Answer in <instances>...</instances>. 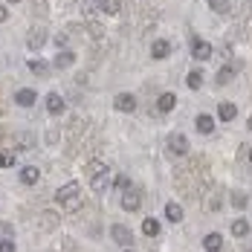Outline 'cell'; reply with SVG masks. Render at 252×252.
I'll list each match as a JSON object with an SVG mask.
<instances>
[{"label": "cell", "mask_w": 252, "mask_h": 252, "mask_svg": "<svg viewBox=\"0 0 252 252\" xmlns=\"http://www.w3.org/2000/svg\"><path fill=\"white\" fill-rule=\"evenodd\" d=\"M209 9L218 12V15H226L229 12V0H209Z\"/></svg>", "instance_id": "obj_26"}, {"label": "cell", "mask_w": 252, "mask_h": 252, "mask_svg": "<svg viewBox=\"0 0 252 252\" xmlns=\"http://www.w3.org/2000/svg\"><path fill=\"white\" fill-rule=\"evenodd\" d=\"M0 235H3L6 241H9V238L15 235V229H12V223H0Z\"/></svg>", "instance_id": "obj_32"}, {"label": "cell", "mask_w": 252, "mask_h": 252, "mask_svg": "<svg viewBox=\"0 0 252 252\" xmlns=\"http://www.w3.org/2000/svg\"><path fill=\"white\" fill-rule=\"evenodd\" d=\"M142 232H145L148 238H157V235H159V223H157L154 218H145V220H142Z\"/></svg>", "instance_id": "obj_25"}, {"label": "cell", "mask_w": 252, "mask_h": 252, "mask_svg": "<svg viewBox=\"0 0 252 252\" xmlns=\"http://www.w3.org/2000/svg\"><path fill=\"white\" fill-rule=\"evenodd\" d=\"M194 125H197L200 133H212V130H215V119H212L209 113H200V116L194 119Z\"/></svg>", "instance_id": "obj_19"}, {"label": "cell", "mask_w": 252, "mask_h": 252, "mask_svg": "<svg viewBox=\"0 0 252 252\" xmlns=\"http://www.w3.org/2000/svg\"><path fill=\"white\" fill-rule=\"evenodd\" d=\"M41 218H44V220H41V229H47V232L58 223V220H52V215H41Z\"/></svg>", "instance_id": "obj_31"}, {"label": "cell", "mask_w": 252, "mask_h": 252, "mask_svg": "<svg viewBox=\"0 0 252 252\" xmlns=\"http://www.w3.org/2000/svg\"><path fill=\"white\" fill-rule=\"evenodd\" d=\"M191 55H194L197 61H209V58L215 55V47H212L209 41H203V38H194V41H191Z\"/></svg>", "instance_id": "obj_2"}, {"label": "cell", "mask_w": 252, "mask_h": 252, "mask_svg": "<svg viewBox=\"0 0 252 252\" xmlns=\"http://www.w3.org/2000/svg\"><path fill=\"white\" fill-rule=\"evenodd\" d=\"M168 52H171V44H168L165 38H159V41H154L151 44V58H157V61L168 58Z\"/></svg>", "instance_id": "obj_10"}, {"label": "cell", "mask_w": 252, "mask_h": 252, "mask_svg": "<svg viewBox=\"0 0 252 252\" xmlns=\"http://www.w3.org/2000/svg\"><path fill=\"white\" fill-rule=\"evenodd\" d=\"M99 9L104 15H119V12H122V0H101Z\"/></svg>", "instance_id": "obj_21"}, {"label": "cell", "mask_w": 252, "mask_h": 252, "mask_svg": "<svg viewBox=\"0 0 252 252\" xmlns=\"http://www.w3.org/2000/svg\"><path fill=\"white\" fill-rule=\"evenodd\" d=\"M0 21H9V9H3V6H0Z\"/></svg>", "instance_id": "obj_37"}, {"label": "cell", "mask_w": 252, "mask_h": 252, "mask_svg": "<svg viewBox=\"0 0 252 252\" xmlns=\"http://www.w3.org/2000/svg\"><path fill=\"white\" fill-rule=\"evenodd\" d=\"M73 64H76V55H73V52L64 50L61 55H55V70H70Z\"/></svg>", "instance_id": "obj_17"}, {"label": "cell", "mask_w": 252, "mask_h": 252, "mask_svg": "<svg viewBox=\"0 0 252 252\" xmlns=\"http://www.w3.org/2000/svg\"><path fill=\"white\" fill-rule=\"evenodd\" d=\"M186 84H189V90H200V84H203V73H200V70H191V73L186 76Z\"/></svg>", "instance_id": "obj_22"}, {"label": "cell", "mask_w": 252, "mask_h": 252, "mask_svg": "<svg viewBox=\"0 0 252 252\" xmlns=\"http://www.w3.org/2000/svg\"><path fill=\"white\" fill-rule=\"evenodd\" d=\"M250 162H252V148H250Z\"/></svg>", "instance_id": "obj_40"}, {"label": "cell", "mask_w": 252, "mask_h": 252, "mask_svg": "<svg viewBox=\"0 0 252 252\" xmlns=\"http://www.w3.org/2000/svg\"><path fill=\"white\" fill-rule=\"evenodd\" d=\"M15 101H18L21 107H32V104L38 101V93H35V90H29V87H24V90H18V93H15Z\"/></svg>", "instance_id": "obj_11"}, {"label": "cell", "mask_w": 252, "mask_h": 252, "mask_svg": "<svg viewBox=\"0 0 252 252\" xmlns=\"http://www.w3.org/2000/svg\"><path fill=\"white\" fill-rule=\"evenodd\" d=\"M110 238H113L116 244H122V247H130V244H133V235H130V229L122 226V223H116V226L110 229Z\"/></svg>", "instance_id": "obj_5"}, {"label": "cell", "mask_w": 252, "mask_h": 252, "mask_svg": "<svg viewBox=\"0 0 252 252\" xmlns=\"http://www.w3.org/2000/svg\"><path fill=\"white\" fill-rule=\"evenodd\" d=\"M18 142H21L24 148H32V133H18Z\"/></svg>", "instance_id": "obj_33"}, {"label": "cell", "mask_w": 252, "mask_h": 252, "mask_svg": "<svg viewBox=\"0 0 252 252\" xmlns=\"http://www.w3.org/2000/svg\"><path fill=\"white\" fill-rule=\"evenodd\" d=\"M168 148L177 154V157H183V154H189V139H186V133H180V130H174L171 136H168Z\"/></svg>", "instance_id": "obj_3"}, {"label": "cell", "mask_w": 252, "mask_h": 252, "mask_svg": "<svg viewBox=\"0 0 252 252\" xmlns=\"http://www.w3.org/2000/svg\"><path fill=\"white\" fill-rule=\"evenodd\" d=\"M107 183H110V168L101 162V165H93V171H90V189L101 194L104 189H107Z\"/></svg>", "instance_id": "obj_1"}, {"label": "cell", "mask_w": 252, "mask_h": 252, "mask_svg": "<svg viewBox=\"0 0 252 252\" xmlns=\"http://www.w3.org/2000/svg\"><path fill=\"white\" fill-rule=\"evenodd\" d=\"M142 206V197L136 194V191H125V197H122V209L125 212H136Z\"/></svg>", "instance_id": "obj_15"}, {"label": "cell", "mask_w": 252, "mask_h": 252, "mask_svg": "<svg viewBox=\"0 0 252 252\" xmlns=\"http://www.w3.org/2000/svg\"><path fill=\"white\" fill-rule=\"evenodd\" d=\"M203 250L206 252H220L223 250V235H220V232H209V235L203 238Z\"/></svg>", "instance_id": "obj_6"}, {"label": "cell", "mask_w": 252, "mask_h": 252, "mask_svg": "<svg viewBox=\"0 0 252 252\" xmlns=\"http://www.w3.org/2000/svg\"><path fill=\"white\" fill-rule=\"evenodd\" d=\"M232 235H235V238H247V235H250V223H247L244 218L235 220V223H232Z\"/></svg>", "instance_id": "obj_23"}, {"label": "cell", "mask_w": 252, "mask_h": 252, "mask_svg": "<svg viewBox=\"0 0 252 252\" xmlns=\"http://www.w3.org/2000/svg\"><path fill=\"white\" fill-rule=\"evenodd\" d=\"M26 67H29V73H32V76H38V78H47L50 76V64H47V61H41V58H29V64H26Z\"/></svg>", "instance_id": "obj_9"}, {"label": "cell", "mask_w": 252, "mask_h": 252, "mask_svg": "<svg viewBox=\"0 0 252 252\" xmlns=\"http://www.w3.org/2000/svg\"><path fill=\"white\" fill-rule=\"evenodd\" d=\"M206 209H209V212H220V194L212 191V194L206 197Z\"/></svg>", "instance_id": "obj_28"}, {"label": "cell", "mask_w": 252, "mask_h": 252, "mask_svg": "<svg viewBox=\"0 0 252 252\" xmlns=\"http://www.w3.org/2000/svg\"><path fill=\"white\" fill-rule=\"evenodd\" d=\"M47 44V32L44 29H29V35H26V47L29 50H41Z\"/></svg>", "instance_id": "obj_7"}, {"label": "cell", "mask_w": 252, "mask_h": 252, "mask_svg": "<svg viewBox=\"0 0 252 252\" xmlns=\"http://www.w3.org/2000/svg\"><path fill=\"white\" fill-rule=\"evenodd\" d=\"M55 142H58V130L50 127V130H47V145H55Z\"/></svg>", "instance_id": "obj_35"}, {"label": "cell", "mask_w": 252, "mask_h": 252, "mask_svg": "<svg viewBox=\"0 0 252 252\" xmlns=\"http://www.w3.org/2000/svg\"><path fill=\"white\" fill-rule=\"evenodd\" d=\"M250 130H252V116H250Z\"/></svg>", "instance_id": "obj_39"}, {"label": "cell", "mask_w": 252, "mask_h": 252, "mask_svg": "<svg viewBox=\"0 0 252 252\" xmlns=\"http://www.w3.org/2000/svg\"><path fill=\"white\" fill-rule=\"evenodd\" d=\"M235 73H238V61H232V64H226V67H220V70H218V84H229V81L235 78Z\"/></svg>", "instance_id": "obj_13"}, {"label": "cell", "mask_w": 252, "mask_h": 252, "mask_svg": "<svg viewBox=\"0 0 252 252\" xmlns=\"http://www.w3.org/2000/svg\"><path fill=\"white\" fill-rule=\"evenodd\" d=\"M174 107H177V96L174 93H162L159 101H157V110H159V113H168V110H174Z\"/></svg>", "instance_id": "obj_16"}, {"label": "cell", "mask_w": 252, "mask_h": 252, "mask_svg": "<svg viewBox=\"0 0 252 252\" xmlns=\"http://www.w3.org/2000/svg\"><path fill=\"white\" fill-rule=\"evenodd\" d=\"M61 206H64V212H78V209L84 206V197H81V194H73L70 200H64Z\"/></svg>", "instance_id": "obj_24"}, {"label": "cell", "mask_w": 252, "mask_h": 252, "mask_svg": "<svg viewBox=\"0 0 252 252\" xmlns=\"http://www.w3.org/2000/svg\"><path fill=\"white\" fill-rule=\"evenodd\" d=\"M0 252H15V241H0Z\"/></svg>", "instance_id": "obj_36"}, {"label": "cell", "mask_w": 252, "mask_h": 252, "mask_svg": "<svg viewBox=\"0 0 252 252\" xmlns=\"http://www.w3.org/2000/svg\"><path fill=\"white\" fill-rule=\"evenodd\" d=\"M122 252H133V250H122Z\"/></svg>", "instance_id": "obj_41"}, {"label": "cell", "mask_w": 252, "mask_h": 252, "mask_svg": "<svg viewBox=\"0 0 252 252\" xmlns=\"http://www.w3.org/2000/svg\"><path fill=\"white\" fill-rule=\"evenodd\" d=\"M113 107H116L119 113H133V110H136V96H133V93H119V96L113 99Z\"/></svg>", "instance_id": "obj_4"}, {"label": "cell", "mask_w": 252, "mask_h": 252, "mask_svg": "<svg viewBox=\"0 0 252 252\" xmlns=\"http://www.w3.org/2000/svg\"><path fill=\"white\" fill-rule=\"evenodd\" d=\"M67 41H70L67 32H58V35H55V44H58V47H67Z\"/></svg>", "instance_id": "obj_34"}, {"label": "cell", "mask_w": 252, "mask_h": 252, "mask_svg": "<svg viewBox=\"0 0 252 252\" xmlns=\"http://www.w3.org/2000/svg\"><path fill=\"white\" fill-rule=\"evenodd\" d=\"M165 218H168V220H171V223H180V220H183V206H180V203H165Z\"/></svg>", "instance_id": "obj_18"}, {"label": "cell", "mask_w": 252, "mask_h": 252, "mask_svg": "<svg viewBox=\"0 0 252 252\" xmlns=\"http://www.w3.org/2000/svg\"><path fill=\"white\" fill-rule=\"evenodd\" d=\"M6 3H21V0H6Z\"/></svg>", "instance_id": "obj_38"}, {"label": "cell", "mask_w": 252, "mask_h": 252, "mask_svg": "<svg viewBox=\"0 0 252 252\" xmlns=\"http://www.w3.org/2000/svg\"><path fill=\"white\" fill-rule=\"evenodd\" d=\"M12 165H15V154L0 151V168H12Z\"/></svg>", "instance_id": "obj_30"}, {"label": "cell", "mask_w": 252, "mask_h": 252, "mask_svg": "<svg viewBox=\"0 0 252 252\" xmlns=\"http://www.w3.org/2000/svg\"><path fill=\"white\" fill-rule=\"evenodd\" d=\"M73 194H81V189H78V183H67V186H61V189L55 191V200L64 203V200H70Z\"/></svg>", "instance_id": "obj_12"}, {"label": "cell", "mask_w": 252, "mask_h": 252, "mask_svg": "<svg viewBox=\"0 0 252 252\" xmlns=\"http://www.w3.org/2000/svg\"><path fill=\"white\" fill-rule=\"evenodd\" d=\"M218 116H220V119H223V122H232V119H235V116H238V107H235V104H232V101H223V104H220V107H218Z\"/></svg>", "instance_id": "obj_20"}, {"label": "cell", "mask_w": 252, "mask_h": 252, "mask_svg": "<svg viewBox=\"0 0 252 252\" xmlns=\"http://www.w3.org/2000/svg\"><path fill=\"white\" fill-rule=\"evenodd\" d=\"M113 189H116V191H127V189H130V177L119 174L116 180H113Z\"/></svg>", "instance_id": "obj_27"}, {"label": "cell", "mask_w": 252, "mask_h": 252, "mask_svg": "<svg viewBox=\"0 0 252 252\" xmlns=\"http://www.w3.org/2000/svg\"><path fill=\"white\" fill-rule=\"evenodd\" d=\"M41 180V171L35 168V165H26V168H21V183L24 186H35Z\"/></svg>", "instance_id": "obj_14"}, {"label": "cell", "mask_w": 252, "mask_h": 252, "mask_svg": "<svg viewBox=\"0 0 252 252\" xmlns=\"http://www.w3.org/2000/svg\"><path fill=\"white\" fill-rule=\"evenodd\" d=\"M247 203H250V197H247L244 191H235V194H232V206H235V209H247Z\"/></svg>", "instance_id": "obj_29"}, {"label": "cell", "mask_w": 252, "mask_h": 252, "mask_svg": "<svg viewBox=\"0 0 252 252\" xmlns=\"http://www.w3.org/2000/svg\"><path fill=\"white\" fill-rule=\"evenodd\" d=\"M64 107H67V101H64V96H58V93L52 90L50 96H47V110H50L52 116H61V113H64Z\"/></svg>", "instance_id": "obj_8"}]
</instances>
